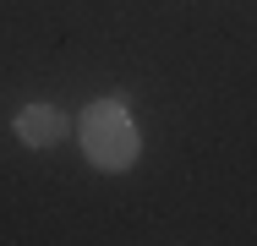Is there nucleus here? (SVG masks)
<instances>
[{"mask_svg": "<svg viewBox=\"0 0 257 246\" xmlns=\"http://www.w3.org/2000/svg\"><path fill=\"white\" fill-rule=\"evenodd\" d=\"M66 132H71V120H66L60 104H22L17 109V137H22V148H55Z\"/></svg>", "mask_w": 257, "mask_h": 246, "instance_id": "f03ea898", "label": "nucleus"}, {"mask_svg": "<svg viewBox=\"0 0 257 246\" xmlns=\"http://www.w3.org/2000/svg\"><path fill=\"white\" fill-rule=\"evenodd\" d=\"M82 153L104 175H120L143 159V132L126 109V98H93L82 109Z\"/></svg>", "mask_w": 257, "mask_h": 246, "instance_id": "f257e3e1", "label": "nucleus"}]
</instances>
